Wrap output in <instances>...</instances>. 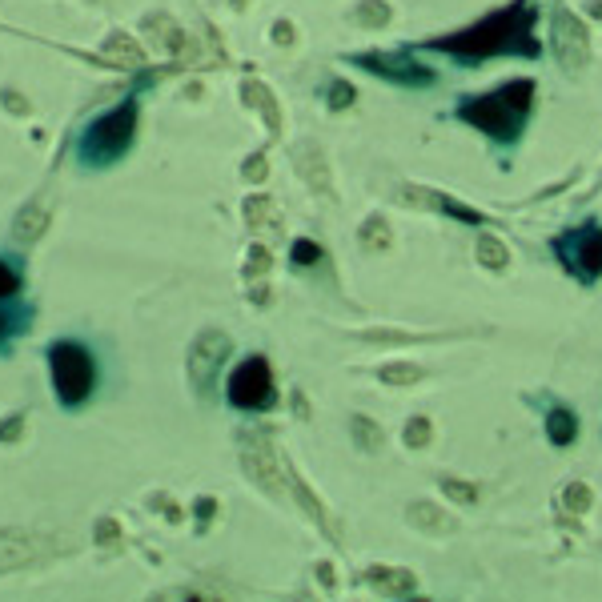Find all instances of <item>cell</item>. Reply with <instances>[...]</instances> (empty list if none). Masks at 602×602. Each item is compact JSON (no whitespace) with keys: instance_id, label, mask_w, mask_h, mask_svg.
Listing matches in <instances>:
<instances>
[{"instance_id":"cell-1","label":"cell","mask_w":602,"mask_h":602,"mask_svg":"<svg viewBox=\"0 0 602 602\" xmlns=\"http://www.w3.org/2000/svg\"><path fill=\"white\" fill-rule=\"evenodd\" d=\"M530 25H534V13H526L522 5L514 9H502L462 33H450L442 41H434L438 49L462 57V61H486V57H498V53H518V57H538V45L530 37Z\"/></svg>"},{"instance_id":"cell-2","label":"cell","mask_w":602,"mask_h":602,"mask_svg":"<svg viewBox=\"0 0 602 602\" xmlns=\"http://www.w3.org/2000/svg\"><path fill=\"white\" fill-rule=\"evenodd\" d=\"M534 109V81L530 77H514L506 81L498 93H486V97H474V101H462L458 105V117L474 129H482L486 137L494 141H514L522 133V121L530 117Z\"/></svg>"},{"instance_id":"cell-3","label":"cell","mask_w":602,"mask_h":602,"mask_svg":"<svg viewBox=\"0 0 602 602\" xmlns=\"http://www.w3.org/2000/svg\"><path fill=\"white\" fill-rule=\"evenodd\" d=\"M133 133H137V101H121V105H113L109 113H101L85 129V137H81V161L85 165H113L129 149Z\"/></svg>"},{"instance_id":"cell-4","label":"cell","mask_w":602,"mask_h":602,"mask_svg":"<svg viewBox=\"0 0 602 602\" xmlns=\"http://www.w3.org/2000/svg\"><path fill=\"white\" fill-rule=\"evenodd\" d=\"M49 370H53V390L61 398V406L77 410L93 390H97V362L85 346L77 342H53L49 346Z\"/></svg>"},{"instance_id":"cell-5","label":"cell","mask_w":602,"mask_h":602,"mask_svg":"<svg viewBox=\"0 0 602 602\" xmlns=\"http://www.w3.org/2000/svg\"><path fill=\"white\" fill-rule=\"evenodd\" d=\"M354 65L366 69V73H378V77L390 81V85H406V89H426V85H434V69L422 65V61H418L414 53H406V49L358 53Z\"/></svg>"},{"instance_id":"cell-6","label":"cell","mask_w":602,"mask_h":602,"mask_svg":"<svg viewBox=\"0 0 602 602\" xmlns=\"http://www.w3.org/2000/svg\"><path fill=\"white\" fill-rule=\"evenodd\" d=\"M550 49L562 65V73H582L590 65V37H586V25L578 13L570 9H558L554 21H550Z\"/></svg>"},{"instance_id":"cell-7","label":"cell","mask_w":602,"mask_h":602,"mask_svg":"<svg viewBox=\"0 0 602 602\" xmlns=\"http://www.w3.org/2000/svg\"><path fill=\"white\" fill-rule=\"evenodd\" d=\"M225 394H229V402H233L237 410H265L269 398H273L269 362H265V358H245V362H237V370L229 374Z\"/></svg>"},{"instance_id":"cell-8","label":"cell","mask_w":602,"mask_h":602,"mask_svg":"<svg viewBox=\"0 0 602 602\" xmlns=\"http://www.w3.org/2000/svg\"><path fill=\"white\" fill-rule=\"evenodd\" d=\"M225 358H229V338L221 330H201L197 342L189 346V378L201 394L209 390V382H213V374L221 370Z\"/></svg>"},{"instance_id":"cell-9","label":"cell","mask_w":602,"mask_h":602,"mask_svg":"<svg viewBox=\"0 0 602 602\" xmlns=\"http://www.w3.org/2000/svg\"><path fill=\"white\" fill-rule=\"evenodd\" d=\"M293 165H297L301 181H306L318 197L334 201V177H330V165H326V153H322L318 141H301V145L293 149Z\"/></svg>"},{"instance_id":"cell-10","label":"cell","mask_w":602,"mask_h":602,"mask_svg":"<svg viewBox=\"0 0 602 602\" xmlns=\"http://www.w3.org/2000/svg\"><path fill=\"white\" fill-rule=\"evenodd\" d=\"M253 442L245 446V474L265 490V494H273V498H281V490H285V482H281V470H277V458H273V450H269V442L261 438V434H249Z\"/></svg>"},{"instance_id":"cell-11","label":"cell","mask_w":602,"mask_h":602,"mask_svg":"<svg viewBox=\"0 0 602 602\" xmlns=\"http://www.w3.org/2000/svg\"><path fill=\"white\" fill-rule=\"evenodd\" d=\"M406 522H410L418 534H430V538H442V534H454V530H458V522H454L438 502H426V498H418V502L406 506Z\"/></svg>"},{"instance_id":"cell-12","label":"cell","mask_w":602,"mask_h":602,"mask_svg":"<svg viewBox=\"0 0 602 602\" xmlns=\"http://www.w3.org/2000/svg\"><path fill=\"white\" fill-rule=\"evenodd\" d=\"M406 201L426 205V209H438V213H450V217H458V221H466V225H478V221H482V213H478V209H470V205H462V201H454V197H446V193L406 189Z\"/></svg>"},{"instance_id":"cell-13","label":"cell","mask_w":602,"mask_h":602,"mask_svg":"<svg viewBox=\"0 0 602 602\" xmlns=\"http://www.w3.org/2000/svg\"><path fill=\"white\" fill-rule=\"evenodd\" d=\"M366 586H374L378 594H386V598H402V594H414V574L410 570H402V566H374V570H366Z\"/></svg>"},{"instance_id":"cell-14","label":"cell","mask_w":602,"mask_h":602,"mask_svg":"<svg viewBox=\"0 0 602 602\" xmlns=\"http://www.w3.org/2000/svg\"><path fill=\"white\" fill-rule=\"evenodd\" d=\"M101 53H105L109 65H121V69H141L145 65V49L129 33H109L105 45H101Z\"/></svg>"},{"instance_id":"cell-15","label":"cell","mask_w":602,"mask_h":602,"mask_svg":"<svg viewBox=\"0 0 602 602\" xmlns=\"http://www.w3.org/2000/svg\"><path fill=\"white\" fill-rule=\"evenodd\" d=\"M241 101L265 117L269 133H277V129H281V105H277V97L269 93V85H261V81H245V85H241Z\"/></svg>"},{"instance_id":"cell-16","label":"cell","mask_w":602,"mask_h":602,"mask_svg":"<svg viewBox=\"0 0 602 602\" xmlns=\"http://www.w3.org/2000/svg\"><path fill=\"white\" fill-rule=\"evenodd\" d=\"M45 229H49V213H45V205H25V209L17 213V221H13V241L33 245Z\"/></svg>"},{"instance_id":"cell-17","label":"cell","mask_w":602,"mask_h":602,"mask_svg":"<svg viewBox=\"0 0 602 602\" xmlns=\"http://www.w3.org/2000/svg\"><path fill=\"white\" fill-rule=\"evenodd\" d=\"M474 257H478V265L490 269V273H506V265H510V249H506V241H498L494 233H482V237H478Z\"/></svg>"},{"instance_id":"cell-18","label":"cell","mask_w":602,"mask_h":602,"mask_svg":"<svg viewBox=\"0 0 602 602\" xmlns=\"http://www.w3.org/2000/svg\"><path fill=\"white\" fill-rule=\"evenodd\" d=\"M350 21L358 29H386L394 21V9L386 5V0H358V5L350 9Z\"/></svg>"},{"instance_id":"cell-19","label":"cell","mask_w":602,"mask_h":602,"mask_svg":"<svg viewBox=\"0 0 602 602\" xmlns=\"http://www.w3.org/2000/svg\"><path fill=\"white\" fill-rule=\"evenodd\" d=\"M546 434H550V442H554V446H570V442H574V434H578L574 414H570L566 406H554V410L546 414Z\"/></svg>"},{"instance_id":"cell-20","label":"cell","mask_w":602,"mask_h":602,"mask_svg":"<svg viewBox=\"0 0 602 602\" xmlns=\"http://www.w3.org/2000/svg\"><path fill=\"white\" fill-rule=\"evenodd\" d=\"M358 241H362L366 249H390V245H394V229H390L386 217H366L362 229H358Z\"/></svg>"},{"instance_id":"cell-21","label":"cell","mask_w":602,"mask_h":602,"mask_svg":"<svg viewBox=\"0 0 602 602\" xmlns=\"http://www.w3.org/2000/svg\"><path fill=\"white\" fill-rule=\"evenodd\" d=\"M418 378H422V366H410V362H386L378 370V382L386 386H414Z\"/></svg>"},{"instance_id":"cell-22","label":"cell","mask_w":602,"mask_h":602,"mask_svg":"<svg viewBox=\"0 0 602 602\" xmlns=\"http://www.w3.org/2000/svg\"><path fill=\"white\" fill-rule=\"evenodd\" d=\"M578 265H582V273H602V233H590L578 245Z\"/></svg>"},{"instance_id":"cell-23","label":"cell","mask_w":602,"mask_h":602,"mask_svg":"<svg viewBox=\"0 0 602 602\" xmlns=\"http://www.w3.org/2000/svg\"><path fill=\"white\" fill-rule=\"evenodd\" d=\"M358 342H370V346H398V342H418V334L378 326V330H362V334H358Z\"/></svg>"},{"instance_id":"cell-24","label":"cell","mask_w":602,"mask_h":602,"mask_svg":"<svg viewBox=\"0 0 602 602\" xmlns=\"http://www.w3.org/2000/svg\"><path fill=\"white\" fill-rule=\"evenodd\" d=\"M350 430H354V438H358V446H362V450H382V426H378V422H370V418H354V422H350Z\"/></svg>"},{"instance_id":"cell-25","label":"cell","mask_w":602,"mask_h":602,"mask_svg":"<svg viewBox=\"0 0 602 602\" xmlns=\"http://www.w3.org/2000/svg\"><path fill=\"white\" fill-rule=\"evenodd\" d=\"M442 494L458 506H474L478 502V486L474 482H462V478H442Z\"/></svg>"},{"instance_id":"cell-26","label":"cell","mask_w":602,"mask_h":602,"mask_svg":"<svg viewBox=\"0 0 602 602\" xmlns=\"http://www.w3.org/2000/svg\"><path fill=\"white\" fill-rule=\"evenodd\" d=\"M269 213H273V201H269V197H249V201H245V221H249L253 229L269 225V221H273Z\"/></svg>"},{"instance_id":"cell-27","label":"cell","mask_w":602,"mask_h":602,"mask_svg":"<svg viewBox=\"0 0 602 602\" xmlns=\"http://www.w3.org/2000/svg\"><path fill=\"white\" fill-rule=\"evenodd\" d=\"M430 434H434V426H430V418H410L406 422V446H414V450H422L426 442H430Z\"/></svg>"},{"instance_id":"cell-28","label":"cell","mask_w":602,"mask_h":602,"mask_svg":"<svg viewBox=\"0 0 602 602\" xmlns=\"http://www.w3.org/2000/svg\"><path fill=\"white\" fill-rule=\"evenodd\" d=\"M562 506H566L570 514H582V510L590 506V486H582V482H570V486L562 490Z\"/></svg>"},{"instance_id":"cell-29","label":"cell","mask_w":602,"mask_h":602,"mask_svg":"<svg viewBox=\"0 0 602 602\" xmlns=\"http://www.w3.org/2000/svg\"><path fill=\"white\" fill-rule=\"evenodd\" d=\"M354 101H358V93H354V89H350L346 81H334V85H330V93H326V105H330L334 113H342V109H350Z\"/></svg>"},{"instance_id":"cell-30","label":"cell","mask_w":602,"mask_h":602,"mask_svg":"<svg viewBox=\"0 0 602 602\" xmlns=\"http://www.w3.org/2000/svg\"><path fill=\"white\" fill-rule=\"evenodd\" d=\"M265 269H269V253H265L261 245H253L249 257H245V277H249V281H261Z\"/></svg>"},{"instance_id":"cell-31","label":"cell","mask_w":602,"mask_h":602,"mask_svg":"<svg viewBox=\"0 0 602 602\" xmlns=\"http://www.w3.org/2000/svg\"><path fill=\"white\" fill-rule=\"evenodd\" d=\"M21 293V277H17V269L9 265V261H0V301L5 297H17Z\"/></svg>"},{"instance_id":"cell-32","label":"cell","mask_w":602,"mask_h":602,"mask_svg":"<svg viewBox=\"0 0 602 602\" xmlns=\"http://www.w3.org/2000/svg\"><path fill=\"white\" fill-rule=\"evenodd\" d=\"M318 257H322V249L314 241H293V265H310Z\"/></svg>"},{"instance_id":"cell-33","label":"cell","mask_w":602,"mask_h":602,"mask_svg":"<svg viewBox=\"0 0 602 602\" xmlns=\"http://www.w3.org/2000/svg\"><path fill=\"white\" fill-rule=\"evenodd\" d=\"M241 173H245L249 181H261V177H265V153H253V157L245 161V169H241Z\"/></svg>"},{"instance_id":"cell-34","label":"cell","mask_w":602,"mask_h":602,"mask_svg":"<svg viewBox=\"0 0 602 602\" xmlns=\"http://www.w3.org/2000/svg\"><path fill=\"white\" fill-rule=\"evenodd\" d=\"M269 37H273V45H293V25H289V21H277V25L269 29Z\"/></svg>"},{"instance_id":"cell-35","label":"cell","mask_w":602,"mask_h":602,"mask_svg":"<svg viewBox=\"0 0 602 602\" xmlns=\"http://www.w3.org/2000/svg\"><path fill=\"white\" fill-rule=\"evenodd\" d=\"M21 430H25V418H21V414H17V418H9V422H5V426H0V442H13V438H17V434H21Z\"/></svg>"},{"instance_id":"cell-36","label":"cell","mask_w":602,"mask_h":602,"mask_svg":"<svg viewBox=\"0 0 602 602\" xmlns=\"http://www.w3.org/2000/svg\"><path fill=\"white\" fill-rule=\"evenodd\" d=\"M5 105H9V109H13V113H21V117H25V113H29V101H25V97H17V93H13V89H5Z\"/></svg>"},{"instance_id":"cell-37","label":"cell","mask_w":602,"mask_h":602,"mask_svg":"<svg viewBox=\"0 0 602 602\" xmlns=\"http://www.w3.org/2000/svg\"><path fill=\"white\" fill-rule=\"evenodd\" d=\"M582 13H590V17H598V21H602V0H586Z\"/></svg>"},{"instance_id":"cell-38","label":"cell","mask_w":602,"mask_h":602,"mask_svg":"<svg viewBox=\"0 0 602 602\" xmlns=\"http://www.w3.org/2000/svg\"><path fill=\"white\" fill-rule=\"evenodd\" d=\"M93 5H101V0H93Z\"/></svg>"},{"instance_id":"cell-39","label":"cell","mask_w":602,"mask_h":602,"mask_svg":"<svg viewBox=\"0 0 602 602\" xmlns=\"http://www.w3.org/2000/svg\"><path fill=\"white\" fill-rule=\"evenodd\" d=\"M0 330H5V322H0Z\"/></svg>"}]
</instances>
